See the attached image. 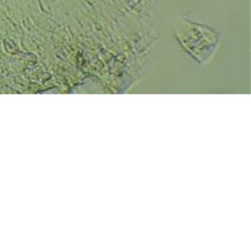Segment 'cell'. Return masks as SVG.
Instances as JSON below:
<instances>
[{
  "instance_id": "6da1fadb",
  "label": "cell",
  "mask_w": 251,
  "mask_h": 251,
  "mask_svg": "<svg viewBox=\"0 0 251 251\" xmlns=\"http://www.w3.org/2000/svg\"><path fill=\"white\" fill-rule=\"evenodd\" d=\"M176 38L200 63H205L217 48L218 36L215 31L203 25L188 22L176 31Z\"/></svg>"
}]
</instances>
